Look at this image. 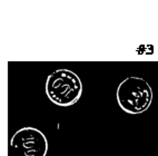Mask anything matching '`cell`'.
<instances>
[{"label": "cell", "mask_w": 158, "mask_h": 156, "mask_svg": "<svg viewBox=\"0 0 158 156\" xmlns=\"http://www.w3.org/2000/svg\"><path fill=\"white\" fill-rule=\"evenodd\" d=\"M46 94L55 105L61 107L73 106L81 97V80L73 70L66 68L57 69L47 77Z\"/></svg>", "instance_id": "cell-1"}, {"label": "cell", "mask_w": 158, "mask_h": 156, "mask_svg": "<svg viewBox=\"0 0 158 156\" xmlns=\"http://www.w3.org/2000/svg\"><path fill=\"white\" fill-rule=\"evenodd\" d=\"M116 96L119 107L125 113L137 115L150 107L152 89L141 77H127L118 85Z\"/></svg>", "instance_id": "cell-2"}, {"label": "cell", "mask_w": 158, "mask_h": 156, "mask_svg": "<svg viewBox=\"0 0 158 156\" xmlns=\"http://www.w3.org/2000/svg\"><path fill=\"white\" fill-rule=\"evenodd\" d=\"M16 156H46L48 153V139L36 127H23L18 129L9 141Z\"/></svg>", "instance_id": "cell-3"}]
</instances>
